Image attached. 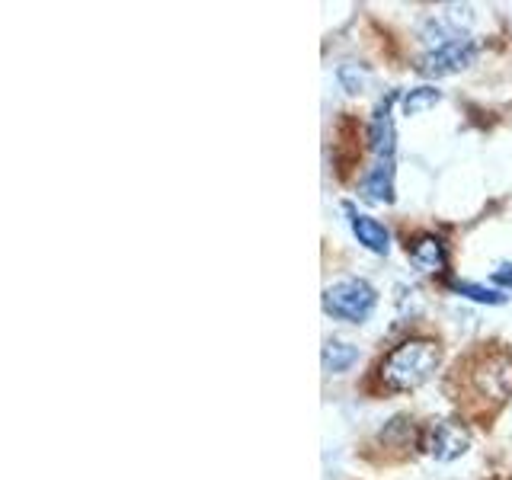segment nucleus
<instances>
[{"mask_svg": "<svg viewBox=\"0 0 512 480\" xmlns=\"http://www.w3.org/2000/svg\"><path fill=\"white\" fill-rule=\"evenodd\" d=\"M439 365V346L432 340H404L378 365V378L388 391H413L432 378Z\"/></svg>", "mask_w": 512, "mask_h": 480, "instance_id": "nucleus-1", "label": "nucleus"}, {"mask_svg": "<svg viewBox=\"0 0 512 480\" xmlns=\"http://www.w3.org/2000/svg\"><path fill=\"white\" fill-rule=\"evenodd\" d=\"M378 292L365 279H343L333 282L324 292V311L346 324H362V320L375 311Z\"/></svg>", "mask_w": 512, "mask_h": 480, "instance_id": "nucleus-2", "label": "nucleus"}, {"mask_svg": "<svg viewBox=\"0 0 512 480\" xmlns=\"http://www.w3.org/2000/svg\"><path fill=\"white\" fill-rule=\"evenodd\" d=\"M477 58V45L471 39H448V42H439L436 48H429V52L420 58L416 64V71L423 77H445V74H458L464 68H471Z\"/></svg>", "mask_w": 512, "mask_h": 480, "instance_id": "nucleus-3", "label": "nucleus"}, {"mask_svg": "<svg viewBox=\"0 0 512 480\" xmlns=\"http://www.w3.org/2000/svg\"><path fill=\"white\" fill-rule=\"evenodd\" d=\"M420 442L436 461H455V458H461L464 452H468L471 436H468V429L452 423V420H432L423 429Z\"/></svg>", "mask_w": 512, "mask_h": 480, "instance_id": "nucleus-4", "label": "nucleus"}, {"mask_svg": "<svg viewBox=\"0 0 512 480\" xmlns=\"http://www.w3.org/2000/svg\"><path fill=\"white\" fill-rule=\"evenodd\" d=\"M397 96H384V100L375 106L372 112V122H368V144H372L375 160H394L397 151V135H394V116H391V106H394Z\"/></svg>", "mask_w": 512, "mask_h": 480, "instance_id": "nucleus-5", "label": "nucleus"}, {"mask_svg": "<svg viewBox=\"0 0 512 480\" xmlns=\"http://www.w3.org/2000/svg\"><path fill=\"white\" fill-rule=\"evenodd\" d=\"M410 263L420 272H442L448 266V247L442 244V237L436 234H420L407 244Z\"/></svg>", "mask_w": 512, "mask_h": 480, "instance_id": "nucleus-6", "label": "nucleus"}, {"mask_svg": "<svg viewBox=\"0 0 512 480\" xmlns=\"http://www.w3.org/2000/svg\"><path fill=\"white\" fill-rule=\"evenodd\" d=\"M346 215H349V228L356 234V240L372 253H388L391 250V234L384 228L381 221H375L372 215H362L356 212L352 205H346Z\"/></svg>", "mask_w": 512, "mask_h": 480, "instance_id": "nucleus-7", "label": "nucleus"}, {"mask_svg": "<svg viewBox=\"0 0 512 480\" xmlns=\"http://www.w3.org/2000/svg\"><path fill=\"white\" fill-rule=\"evenodd\" d=\"M362 199L388 205L394 202V160H375L372 170L365 173L362 180Z\"/></svg>", "mask_w": 512, "mask_h": 480, "instance_id": "nucleus-8", "label": "nucleus"}, {"mask_svg": "<svg viewBox=\"0 0 512 480\" xmlns=\"http://www.w3.org/2000/svg\"><path fill=\"white\" fill-rule=\"evenodd\" d=\"M359 362V349L352 343H343V340H330L324 346V368L330 375H343L349 372L352 365Z\"/></svg>", "mask_w": 512, "mask_h": 480, "instance_id": "nucleus-9", "label": "nucleus"}, {"mask_svg": "<svg viewBox=\"0 0 512 480\" xmlns=\"http://www.w3.org/2000/svg\"><path fill=\"white\" fill-rule=\"evenodd\" d=\"M439 100H442V93L436 87H416L404 96V112L407 116H420L423 109L436 106Z\"/></svg>", "mask_w": 512, "mask_h": 480, "instance_id": "nucleus-10", "label": "nucleus"}, {"mask_svg": "<svg viewBox=\"0 0 512 480\" xmlns=\"http://www.w3.org/2000/svg\"><path fill=\"white\" fill-rule=\"evenodd\" d=\"M452 288L458 295H468L480 304H503L506 301L500 292H493V288H484V285H474V282H452Z\"/></svg>", "mask_w": 512, "mask_h": 480, "instance_id": "nucleus-11", "label": "nucleus"}, {"mask_svg": "<svg viewBox=\"0 0 512 480\" xmlns=\"http://www.w3.org/2000/svg\"><path fill=\"white\" fill-rule=\"evenodd\" d=\"M493 282H496V285H503V288H512V266L493 269Z\"/></svg>", "mask_w": 512, "mask_h": 480, "instance_id": "nucleus-12", "label": "nucleus"}]
</instances>
